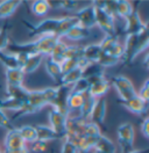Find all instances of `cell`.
I'll return each instance as SVG.
<instances>
[{
    "mask_svg": "<svg viewBox=\"0 0 149 153\" xmlns=\"http://www.w3.org/2000/svg\"><path fill=\"white\" fill-rule=\"evenodd\" d=\"M110 88H111V82H110V80H107L105 78L100 81H97L92 85H90L89 93L96 99H100L106 95V93L110 91Z\"/></svg>",
    "mask_w": 149,
    "mask_h": 153,
    "instance_id": "obj_19",
    "label": "cell"
},
{
    "mask_svg": "<svg viewBox=\"0 0 149 153\" xmlns=\"http://www.w3.org/2000/svg\"><path fill=\"white\" fill-rule=\"evenodd\" d=\"M83 78V68L81 67H76L74 70L63 73L57 86H66V87H72L81 79Z\"/></svg>",
    "mask_w": 149,
    "mask_h": 153,
    "instance_id": "obj_16",
    "label": "cell"
},
{
    "mask_svg": "<svg viewBox=\"0 0 149 153\" xmlns=\"http://www.w3.org/2000/svg\"><path fill=\"white\" fill-rule=\"evenodd\" d=\"M93 150L102 153H117V147H115L114 143L108 137H106L104 134L100 136V138L98 139Z\"/></svg>",
    "mask_w": 149,
    "mask_h": 153,
    "instance_id": "obj_27",
    "label": "cell"
},
{
    "mask_svg": "<svg viewBox=\"0 0 149 153\" xmlns=\"http://www.w3.org/2000/svg\"><path fill=\"white\" fill-rule=\"evenodd\" d=\"M79 60L74 59V58H65L64 60L61 63V68H62V73H66L71 70H74L76 67H78Z\"/></svg>",
    "mask_w": 149,
    "mask_h": 153,
    "instance_id": "obj_39",
    "label": "cell"
},
{
    "mask_svg": "<svg viewBox=\"0 0 149 153\" xmlns=\"http://www.w3.org/2000/svg\"><path fill=\"white\" fill-rule=\"evenodd\" d=\"M0 128L6 129L7 131L15 128L14 125L12 124V121L9 120V117L6 115V113L4 110H1V109H0Z\"/></svg>",
    "mask_w": 149,
    "mask_h": 153,
    "instance_id": "obj_40",
    "label": "cell"
},
{
    "mask_svg": "<svg viewBox=\"0 0 149 153\" xmlns=\"http://www.w3.org/2000/svg\"><path fill=\"white\" fill-rule=\"evenodd\" d=\"M25 72L22 68H6L5 78H6V86H20L23 85Z\"/></svg>",
    "mask_w": 149,
    "mask_h": 153,
    "instance_id": "obj_15",
    "label": "cell"
},
{
    "mask_svg": "<svg viewBox=\"0 0 149 153\" xmlns=\"http://www.w3.org/2000/svg\"><path fill=\"white\" fill-rule=\"evenodd\" d=\"M119 62H120V58L114 57V56H112L110 53H106V52H102L100 58H99V60H98L97 64L100 65V66L104 68V67L114 66V65H117Z\"/></svg>",
    "mask_w": 149,
    "mask_h": 153,
    "instance_id": "obj_35",
    "label": "cell"
},
{
    "mask_svg": "<svg viewBox=\"0 0 149 153\" xmlns=\"http://www.w3.org/2000/svg\"><path fill=\"white\" fill-rule=\"evenodd\" d=\"M0 63L6 68H21L19 65L18 55L8 51H0Z\"/></svg>",
    "mask_w": 149,
    "mask_h": 153,
    "instance_id": "obj_29",
    "label": "cell"
},
{
    "mask_svg": "<svg viewBox=\"0 0 149 153\" xmlns=\"http://www.w3.org/2000/svg\"><path fill=\"white\" fill-rule=\"evenodd\" d=\"M66 49H68V44H65V42H63L62 39H59L55 44V47L53 48L49 58L51 60H54L55 63L61 64L65 59V55H66Z\"/></svg>",
    "mask_w": 149,
    "mask_h": 153,
    "instance_id": "obj_25",
    "label": "cell"
},
{
    "mask_svg": "<svg viewBox=\"0 0 149 153\" xmlns=\"http://www.w3.org/2000/svg\"><path fill=\"white\" fill-rule=\"evenodd\" d=\"M102 52V51L99 43L87 44V45L83 47V58L89 64H97L100 58Z\"/></svg>",
    "mask_w": 149,
    "mask_h": 153,
    "instance_id": "obj_18",
    "label": "cell"
},
{
    "mask_svg": "<svg viewBox=\"0 0 149 153\" xmlns=\"http://www.w3.org/2000/svg\"><path fill=\"white\" fill-rule=\"evenodd\" d=\"M30 10L36 16H44L49 12L50 7H49L47 0H35V1L32 2Z\"/></svg>",
    "mask_w": 149,
    "mask_h": 153,
    "instance_id": "obj_33",
    "label": "cell"
},
{
    "mask_svg": "<svg viewBox=\"0 0 149 153\" xmlns=\"http://www.w3.org/2000/svg\"><path fill=\"white\" fill-rule=\"evenodd\" d=\"M90 30L86 28L82 27L81 25H77L72 28L70 29L66 35L64 37L68 38V39H71V41H81V39H84V38H87L90 36Z\"/></svg>",
    "mask_w": 149,
    "mask_h": 153,
    "instance_id": "obj_31",
    "label": "cell"
},
{
    "mask_svg": "<svg viewBox=\"0 0 149 153\" xmlns=\"http://www.w3.org/2000/svg\"><path fill=\"white\" fill-rule=\"evenodd\" d=\"M35 129H36V134L38 140H42V142L48 143V142L56 140V139H62L49 125L37 124L35 126Z\"/></svg>",
    "mask_w": 149,
    "mask_h": 153,
    "instance_id": "obj_20",
    "label": "cell"
},
{
    "mask_svg": "<svg viewBox=\"0 0 149 153\" xmlns=\"http://www.w3.org/2000/svg\"><path fill=\"white\" fill-rule=\"evenodd\" d=\"M6 94H7V96L15 97V99H18V100L22 101L25 103L28 99L29 89H27L23 85H20V86H6Z\"/></svg>",
    "mask_w": 149,
    "mask_h": 153,
    "instance_id": "obj_28",
    "label": "cell"
},
{
    "mask_svg": "<svg viewBox=\"0 0 149 153\" xmlns=\"http://www.w3.org/2000/svg\"><path fill=\"white\" fill-rule=\"evenodd\" d=\"M61 153H79V152L77 150V146L71 140L64 138L63 139V144H62V149H61Z\"/></svg>",
    "mask_w": 149,
    "mask_h": 153,
    "instance_id": "obj_42",
    "label": "cell"
},
{
    "mask_svg": "<svg viewBox=\"0 0 149 153\" xmlns=\"http://www.w3.org/2000/svg\"><path fill=\"white\" fill-rule=\"evenodd\" d=\"M96 26H98L105 35H117L114 16L100 7H96Z\"/></svg>",
    "mask_w": 149,
    "mask_h": 153,
    "instance_id": "obj_6",
    "label": "cell"
},
{
    "mask_svg": "<svg viewBox=\"0 0 149 153\" xmlns=\"http://www.w3.org/2000/svg\"><path fill=\"white\" fill-rule=\"evenodd\" d=\"M77 25H79V23L74 15H66V16L59 18V25H58V29L56 33V37L62 39L66 35V33Z\"/></svg>",
    "mask_w": 149,
    "mask_h": 153,
    "instance_id": "obj_17",
    "label": "cell"
},
{
    "mask_svg": "<svg viewBox=\"0 0 149 153\" xmlns=\"http://www.w3.org/2000/svg\"><path fill=\"white\" fill-rule=\"evenodd\" d=\"M149 45V31L148 27L142 30L140 34L136 35H127L125 45H123V52L121 56L120 62L125 65H130L135 58L139 56L142 51H144Z\"/></svg>",
    "mask_w": 149,
    "mask_h": 153,
    "instance_id": "obj_2",
    "label": "cell"
},
{
    "mask_svg": "<svg viewBox=\"0 0 149 153\" xmlns=\"http://www.w3.org/2000/svg\"><path fill=\"white\" fill-rule=\"evenodd\" d=\"M74 15L78 20V23L84 28L90 30L91 28L96 27V7L92 4L77 10Z\"/></svg>",
    "mask_w": 149,
    "mask_h": 153,
    "instance_id": "obj_8",
    "label": "cell"
},
{
    "mask_svg": "<svg viewBox=\"0 0 149 153\" xmlns=\"http://www.w3.org/2000/svg\"><path fill=\"white\" fill-rule=\"evenodd\" d=\"M96 101H97V99L93 97L89 92L83 94V103H82L81 110H79V117L82 120L89 122V117H90V114L92 111L93 105L96 103Z\"/></svg>",
    "mask_w": 149,
    "mask_h": 153,
    "instance_id": "obj_21",
    "label": "cell"
},
{
    "mask_svg": "<svg viewBox=\"0 0 149 153\" xmlns=\"http://www.w3.org/2000/svg\"><path fill=\"white\" fill-rule=\"evenodd\" d=\"M44 68H46V72L48 73V76L58 84L61 76L63 74L62 73V68H61V64L55 63L54 60H51L50 58H48L46 62V65H44Z\"/></svg>",
    "mask_w": 149,
    "mask_h": 153,
    "instance_id": "obj_30",
    "label": "cell"
},
{
    "mask_svg": "<svg viewBox=\"0 0 149 153\" xmlns=\"http://www.w3.org/2000/svg\"><path fill=\"white\" fill-rule=\"evenodd\" d=\"M23 102L20 101L15 97H12V96H5L2 99H0V109L1 110H11V111H15L18 113L22 109L23 107Z\"/></svg>",
    "mask_w": 149,
    "mask_h": 153,
    "instance_id": "obj_23",
    "label": "cell"
},
{
    "mask_svg": "<svg viewBox=\"0 0 149 153\" xmlns=\"http://www.w3.org/2000/svg\"><path fill=\"white\" fill-rule=\"evenodd\" d=\"M9 44V36H8V26H4L0 29V51L7 50Z\"/></svg>",
    "mask_w": 149,
    "mask_h": 153,
    "instance_id": "obj_38",
    "label": "cell"
},
{
    "mask_svg": "<svg viewBox=\"0 0 149 153\" xmlns=\"http://www.w3.org/2000/svg\"><path fill=\"white\" fill-rule=\"evenodd\" d=\"M65 58H74L77 60L83 59V47H81V45H68Z\"/></svg>",
    "mask_w": 149,
    "mask_h": 153,
    "instance_id": "obj_36",
    "label": "cell"
},
{
    "mask_svg": "<svg viewBox=\"0 0 149 153\" xmlns=\"http://www.w3.org/2000/svg\"><path fill=\"white\" fill-rule=\"evenodd\" d=\"M136 94H138V96L141 97L142 100H144V101L149 102V80L148 79L143 82L142 86L140 87V91L139 92H136Z\"/></svg>",
    "mask_w": 149,
    "mask_h": 153,
    "instance_id": "obj_44",
    "label": "cell"
},
{
    "mask_svg": "<svg viewBox=\"0 0 149 153\" xmlns=\"http://www.w3.org/2000/svg\"><path fill=\"white\" fill-rule=\"evenodd\" d=\"M94 153H102V152H98V151H94Z\"/></svg>",
    "mask_w": 149,
    "mask_h": 153,
    "instance_id": "obj_48",
    "label": "cell"
},
{
    "mask_svg": "<svg viewBox=\"0 0 149 153\" xmlns=\"http://www.w3.org/2000/svg\"><path fill=\"white\" fill-rule=\"evenodd\" d=\"M78 2L77 1H72V0H62L59 1V7L58 10H63L66 12H74L77 10Z\"/></svg>",
    "mask_w": 149,
    "mask_h": 153,
    "instance_id": "obj_41",
    "label": "cell"
},
{
    "mask_svg": "<svg viewBox=\"0 0 149 153\" xmlns=\"http://www.w3.org/2000/svg\"><path fill=\"white\" fill-rule=\"evenodd\" d=\"M89 88H90L89 81L85 78H81L74 86L71 87V91L76 92V93H79V94H84V93L89 92Z\"/></svg>",
    "mask_w": 149,
    "mask_h": 153,
    "instance_id": "obj_37",
    "label": "cell"
},
{
    "mask_svg": "<svg viewBox=\"0 0 149 153\" xmlns=\"http://www.w3.org/2000/svg\"><path fill=\"white\" fill-rule=\"evenodd\" d=\"M119 43V38L117 35H105L104 38L99 42L102 52H110Z\"/></svg>",
    "mask_w": 149,
    "mask_h": 153,
    "instance_id": "obj_34",
    "label": "cell"
},
{
    "mask_svg": "<svg viewBox=\"0 0 149 153\" xmlns=\"http://www.w3.org/2000/svg\"><path fill=\"white\" fill-rule=\"evenodd\" d=\"M133 5L127 0H117L115 1V16L126 20L133 13Z\"/></svg>",
    "mask_w": 149,
    "mask_h": 153,
    "instance_id": "obj_26",
    "label": "cell"
},
{
    "mask_svg": "<svg viewBox=\"0 0 149 153\" xmlns=\"http://www.w3.org/2000/svg\"><path fill=\"white\" fill-rule=\"evenodd\" d=\"M70 92H71V87L57 86L56 94L49 105H51V108L57 111L68 115L69 113L68 111V96L70 94Z\"/></svg>",
    "mask_w": 149,
    "mask_h": 153,
    "instance_id": "obj_7",
    "label": "cell"
},
{
    "mask_svg": "<svg viewBox=\"0 0 149 153\" xmlns=\"http://www.w3.org/2000/svg\"><path fill=\"white\" fill-rule=\"evenodd\" d=\"M61 38H57L55 35H44L41 37H37L34 42H35V50L36 53L42 55L43 57L50 55L53 48L55 47V44L59 41Z\"/></svg>",
    "mask_w": 149,
    "mask_h": 153,
    "instance_id": "obj_12",
    "label": "cell"
},
{
    "mask_svg": "<svg viewBox=\"0 0 149 153\" xmlns=\"http://www.w3.org/2000/svg\"><path fill=\"white\" fill-rule=\"evenodd\" d=\"M47 149H48V143L38 140V139H36L34 143H32V147H30L32 152L34 153H42L47 151Z\"/></svg>",
    "mask_w": 149,
    "mask_h": 153,
    "instance_id": "obj_43",
    "label": "cell"
},
{
    "mask_svg": "<svg viewBox=\"0 0 149 153\" xmlns=\"http://www.w3.org/2000/svg\"><path fill=\"white\" fill-rule=\"evenodd\" d=\"M106 110H107V103H106L105 97L97 99L96 103L93 105L92 111L90 114V117H89V122L94 123V124H97L98 126H100L104 123Z\"/></svg>",
    "mask_w": 149,
    "mask_h": 153,
    "instance_id": "obj_13",
    "label": "cell"
},
{
    "mask_svg": "<svg viewBox=\"0 0 149 153\" xmlns=\"http://www.w3.org/2000/svg\"><path fill=\"white\" fill-rule=\"evenodd\" d=\"M19 134L21 136V138L23 139V142L27 143H34L37 139L36 129L33 125H22L18 129Z\"/></svg>",
    "mask_w": 149,
    "mask_h": 153,
    "instance_id": "obj_32",
    "label": "cell"
},
{
    "mask_svg": "<svg viewBox=\"0 0 149 153\" xmlns=\"http://www.w3.org/2000/svg\"><path fill=\"white\" fill-rule=\"evenodd\" d=\"M114 89L118 92L119 100H129L130 97L136 95V89L127 76H115L112 78L110 81Z\"/></svg>",
    "mask_w": 149,
    "mask_h": 153,
    "instance_id": "obj_5",
    "label": "cell"
},
{
    "mask_svg": "<svg viewBox=\"0 0 149 153\" xmlns=\"http://www.w3.org/2000/svg\"><path fill=\"white\" fill-rule=\"evenodd\" d=\"M118 102L122 107H125L128 111L135 115H139V116L140 115H144L147 113V109H148V102L139 97L138 94L133 96V97H130L129 100H118Z\"/></svg>",
    "mask_w": 149,
    "mask_h": 153,
    "instance_id": "obj_11",
    "label": "cell"
},
{
    "mask_svg": "<svg viewBox=\"0 0 149 153\" xmlns=\"http://www.w3.org/2000/svg\"><path fill=\"white\" fill-rule=\"evenodd\" d=\"M48 120H49V123H50L49 126H50L62 139H64L68 115L62 114V113H59V111H57V110L51 108V109L49 110V113H48Z\"/></svg>",
    "mask_w": 149,
    "mask_h": 153,
    "instance_id": "obj_9",
    "label": "cell"
},
{
    "mask_svg": "<svg viewBox=\"0 0 149 153\" xmlns=\"http://www.w3.org/2000/svg\"><path fill=\"white\" fill-rule=\"evenodd\" d=\"M49 153H55V152H54V151H50V152H49Z\"/></svg>",
    "mask_w": 149,
    "mask_h": 153,
    "instance_id": "obj_49",
    "label": "cell"
},
{
    "mask_svg": "<svg viewBox=\"0 0 149 153\" xmlns=\"http://www.w3.org/2000/svg\"><path fill=\"white\" fill-rule=\"evenodd\" d=\"M148 125H149V118L148 117H146L144 120H143V122L141 123V132L143 134V136L146 137V138H149V131H148Z\"/></svg>",
    "mask_w": 149,
    "mask_h": 153,
    "instance_id": "obj_45",
    "label": "cell"
},
{
    "mask_svg": "<svg viewBox=\"0 0 149 153\" xmlns=\"http://www.w3.org/2000/svg\"><path fill=\"white\" fill-rule=\"evenodd\" d=\"M22 2L19 0H4L0 1V19H7L12 16Z\"/></svg>",
    "mask_w": 149,
    "mask_h": 153,
    "instance_id": "obj_22",
    "label": "cell"
},
{
    "mask_svg": "<svg viewBox=\"0 0 149 153\" xmlns=\"http://www.w3.org/2000/svg\"><path fill=\"white\" fill-rule=\"evenodd\" d=\"M0 151H1V146H0Z\"/></svg>",
    "mask_w": 149,
    "mask_h": 153,
    "instance_id": "obj_51",
    "label": "cell"
},
{
    "mask_svg": "<svg viewBox=\"0 0 149 153\" xmlns=\"http://www.w3.org/2000/svg\"><path fill=\"white\" fill-rule=\"evenodd\" d=\"M4 146H5V150H17V149L26 147L27 144L21 138L18 128H14L7 131V134L5 136V140H4Z\"/></svg>",
    "mask_w": 149,
    "mask_h": 153,
    "instance_id": "obj_14",
    "label": "cell"
},
{
    "mask_svg": "<svg viewBox=\"0 0 149 153\" xmlns=\"http://www.w3.org/2000/svg\"><path fill=\"white\" fill-rule=\"evenodd\" d=\"M22 23L29 31L28 33L29 36H36V37H41L44 35H55L56 36L58 25H59V18H48V19H43L37 23H30L26 20H23Z\"/></svg>",
    "mask_w": 149,
    "mask_h": 153,
    "instance_id": "obj_3",
    "label": "cell"
},
{
    "mask_svg": "<svg viewBox=\"0 0 149 153\" xmlns=\"http://www.w3.org/2000/svg\"><path fill=\"white\" fill-rule=\"evenodd\" d=\"M147 27H148V25L141 20L139 12L134 10L133 13L125 20L123 31L126 35H136V34H140L142 30H144Z\"/></svg>",
    "mask_w": 149,
    "mask_h": 153,
    "instance_id": "obj_10",
    "label": "cell"
},
{
    "mask_svg": "<svg viewBox=\"0 0 149 153\" xmlns=\"http://www.w3.org/2000/svg\"><path fill=\"white\" fill-rule=\"evenodd\" d=\"M118 142L120 145L122 153H128L134 150V139H135V130L130 123H122L118 126Z\"/></svg>",
    "mask_w": 149,
    "mask_h": 153,
    "instance_id": "obj_4",
    "label": "cell"
},
{
    "mask_svg": "<svg viewBox=\"0 0 149 153\" xmlns=\"http://www.w3.org/2000/svg\"><path fill=\"white\" fill-rule=\"evenodd\" d=\"M4 153H29L28 147H22V149H17V150H5Z\"/></svg>",
    "mask_w": 149,
    "mask_h": 153,
    "instance_id": "obj_46",
    "label": "cell"
},
{
    "mask_svg": "<svg viewBox=\"0 0 149 153\" xmlns=\"http://www.w3.org/2000/svg\"><path fill=\"white\" fill-rule=\"evenodd\" d=\"M0 153H4V152H2V151H0Z\"/></svg>",
    "mask_w": 149,
    "mask_h": 153,
    "instance_id": "obj_50",
    "label": "cell"
},
{
    "mask_svg": "<svg viewBox=\"0 0 149 153\" xmlns=\"http://www.w3.org/2000/svg\"><path fill=\"white\" fill-rule=\"evenodd\" d=\"M42 60H43V56H42V55H38V53L29 55L27 57L26 63H25L23 66H22V71L25 72V74L34 73L37 68L40 67Z\"/></svg>",
    "mask_w": 149,
    "mask_h": 153,
    "instance_id": "obj_24",
    "label": "cell"
},
{
    "mask_svg": "<svg viewBox=\"0 0 149 153\" xmlns=\"http://www.w3.org/2000/svg\"><path fill=\"white\" fill-rule=\"evenodd\" d=\"M128 153H148V150L144 149V150H132Z\"/></svg>",
    "mask_w": 149,
    "mask_h": 153,
    "instance_id": "obj_47",
    "label": "cell"
},
{
    "mask_svg": "<svg viewBox=\"0 0 149 153\" xmlns=\"http://www.w3.org/2000/svg\"><path fill=\"white\" fill-rule=\"evenodd\" d=\"M56 89L57 86L46 87L43 89H37V91H29L27 101L25 102L22 109L18 111L15 116H13V120H19L26 116L36 114L42 108L49 105L56 94Z\"/></svg>",
    "mask_w": 149,
    "mask_h": 153,
    "instance_id": "obj_1",
    "label": "cell"
}]
</instances>
